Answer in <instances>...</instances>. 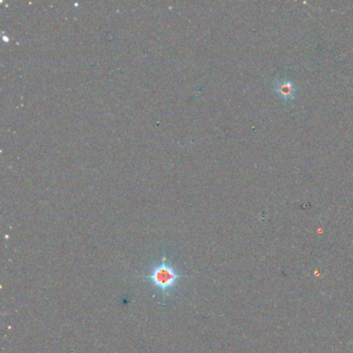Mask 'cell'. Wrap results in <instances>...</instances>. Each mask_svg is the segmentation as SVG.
I'll return each instance as SVG.
<instances>
[{"instance_id": "1", "label": "cell", "mask_w": 353, "mask_h": 353, "mask_svg": "<svg viewBox=\"0 0 353 353\" xmlns=\"http://www.w3.org/2000/svg\"><path fill=\"white\" fill-rule=\"evenodd\" d=\"M185 278L187 276L185 272H181L179 266L167 256H163L154 262L142 276L144 282L148 283L154 292L162 296L163 301L171 296Z\"/></svg>"}]
</instances>
